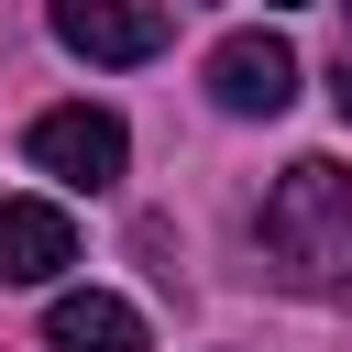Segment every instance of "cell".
Wrapping results in <instances>:
<instances>
[{
    "mask_svg": "<svg viewBox=\"0 0 352 352\" xmlns=\"http://www.w3.org/2000/svg\"><path fill=\"white\" fill-rule=\"evenodd\" d=\"M330 110H341V121H352V55H341V66H330Z\"/></svg>",
    "mask_w": 352,
    "mask_h": 352,
    "instance_id": "obj_7",
    "label": "cell"
},
{
    "mask_svg": "<svg viewBox=\"0 0 352 352\" xmlns=\"http://www.w3.org/2000/svg\"><path fill=\"white\" fill-rule=\"evenodd\" d=\"M275 286L319 297V308H352V165L330 154H297L275 187H264V220H253Z\"/></svg>",
    "mask_w": 352,
    "mask_h": 352,
    "instance_id": "obj_1",
    "label": "cell"
},
{
    "mask_svg": "<svg viewBox=\"0 0 352 352\" xmlns=\"http://www.w3.org/2000/svg\"><path fill=\"white\" fill-rule=\"evenodd\" d=\"M55 44L88 55V66H143L165 55V0H44Z\"/></svg>",
    "mask_w": 352,
    "mask_h": 352,
    "instance_id": "obj_3",
    "label": "cell"
},
{
    "mask_svg": "<svg viewBox=\"0 0 352 352\" xmlns=\"http://www.w3.org/2000/svg\"><path fill=\"white\" fill-rule=\"evenodd\" d=\"M341 11H352V0H341Z\"/></svg>",
    "mask_w": 352,
    "mask_h": 352,
    "instance_id": "obj_8",
    "label": "cell"
},
{
    "mask_svg": "<svg viewBox=\"0 0 352 352\" xmlns=\"http://www.w3.org/2000/svg\"><path fill=\"white\" fill-rule=\"evenodd\" d=\"M77 264V220L55 198H0V286H55Z\"/></svg>",
    "mask_w": 352,
    "mask_h": 352,
    "instance_id": "obj_5",
    "label": "cell"
},
{
    "mask_svg": "<svg viewBox=\"0 0 352 352\" xmlns=\"http://www.w3.org/2000/svg\"><path fill=\"white\" fill-rule=\"evenodd\" d=\"M22 154L55 176V187H121V165H132V132H121V110H99V99H66V110H44L33 132H22Z\"/></svg>",
    "mask_w": 352,
    "mask_h": 352,
    "instance_id": "obj_2",
    "label": "cell"
},
{
    "mask_svg": "<svg viewBox=\"0 0 352 352\" xmlns=\"http://www.w3.org/2000/svg\"><path fill=\"white\" fill-rule=\"evenodd\" d=\"M44 341H55V352H154L143 308L110 297V286H66V297L44 308Z\"/></svg>",
    "mask_w": 352,
    "mask_h": 352,
    "instance_id": "obj_6",
    "label": "cell"
},
{
    "mask_svg": "<svg viewBox=\"0 0 352 352\" xmlns=\"http://www.w3.org/2000/svg\"><path fill=\"white\" fill-rule=\"evenodd\" d=\"M209 99H220L231 121H275V110L297 99V44H286V33H231V44L209 55Z\"/></svg>",
    "mask_w": 352,
    "mask_h": 352,
    "instance_id": "obj_4",
    "label": "cell"
}]
</instances>
